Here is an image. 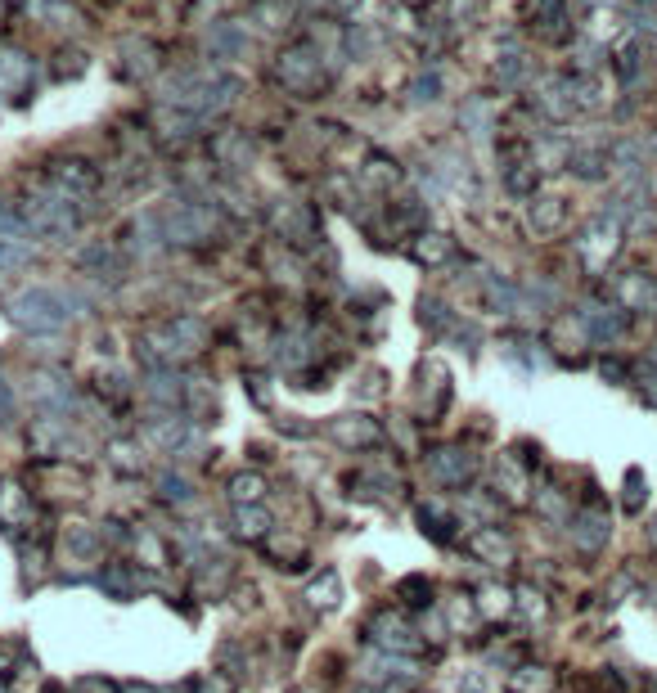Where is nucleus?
<instances>
[{"label": "nucleus", "instance_id": "obj_1", "mask_svg": "<svg viewBox=\"0 0 657 693\" xmlns=\"http://www.w3.org/2000/svg\"><path fill=\"white\" fill-rule=\"evenodd\" d=\"M23 225L32 234H45V239H68V234H77V225H81L77 198L63 194L59 185H50L45 194H27Z\"/></svg>", "mask_w": 657, "mask_h": 693}, {"label": "nucleus", "instance_id": "obj_2", "mask_svg": "<svg viewBox=\"0 0 657 693\" xmlns=\"http://www.w3.org/2000/svg\"><path fill=\"white\" fill-rule=\"evenodd\" d=\"M9 320L27 333H54L68 324V297L50 293V288H23L5 302Z\"/></svg>", "mask_w": 657, "mask_h": 693}, {"label": "nucleus", "instance_id": "obj_3", "mask_svg": "<svg viewBox=\"0 0 657 693\" xmlns=\"http://www.w3.org/2000/svg\"><path fill=\"white\" fill-rule=\"evenodd\" d=\"M212 230H216V216L203 203H185V207H171L167 212V239H176V243H203Z\"/></svg>", "mask_w": 657, "mask_h": 693}, {"label": "nucleus", "instance_id": "obj_4", "mask_svg": "<svg viewBox=\"0 0 657 693\" xmlns=\"http://www.w3.org/2000/svg\"><path fill=\"white\" fill-rule=\"evenodd\" d=\"M473 468H477L473 455H468V450H455V446H450V450H432V455H428V473L437 477L441 486H464L468 477H473Z\"/></svg>", "mask_w": 657, "mask_h": 693}, {"label": "nucleus", "instance_id": "obj_5", "mask_svg": "<svg viewBox=\"0 0 657 693\" xmlns=\"http://www.w3.org/2000/svg\"><path fill=\"white\" fill-rule=\"evenodd\" d=\"M27 81H32V59L14 45H0V95H23Z\"/></svg>", "mask_w": 657, "mask_h": 693}, {"label": "nucleus", "instance_id": "obj_6", "mask_svg": "<svg viewBox=\"0 0 657 693\" xmlns=\"http://www.w3.org/2000/svg\"><path fill=\"white\" fill-rule=\"evenodd\" d=\"M468 545H473V554L482 558V563H495V567L513 563V545H509V536H504L500 527H477Z\"/></svg>", "mask_w": 657, "mask_h": 693}, {"label": "nucleus", "instance_id": "obj_7", "mask_svg": "<svg viewBox=\"0 0 657 693\" xmlns=\"http://www.w3.org/2000/svg\"><path fill=\"white\" fill-rule=\"evenodd\" d=\"M279 81H288L293 90H306L320 81V59H311L306 50H293L279 59Z\"/></svg>", "mask_w": 657, "mask_h": 693}, {"label": "nucleus", "instance_id": "obj_8", "mask_svg": "<svg viewBox=\"0 0 657 693\" xmlns=\"http://www.w3.org/2000/svg\"><path fill=\"white\" fill-rule=\"evenodd\" d=\"M617 234L621 225L612 221V216H603V221H594V230H585V257H590V266H603V261L612 257V248H617Z\"/></svg>", "mask_w": 657, "mask_h": 693}, {"label": "nucleus", "instance_id": "obj_9", "mask_svg": "<svg viewBox=\"0 0 657 693\" xmlns=\"http://www.w3.org/2000/svg\"><path fill=\"white\" fill-rule=\"evenodd\" d=\"M369 635H374V644L383 648V653H392V648H396V653H410V648H419L410 639L414 630H405V621L401 617H387V612L374 621V626H369Z\"/></svg>", "mask_w": 657, "mask_h": 693}, {"label": "nucleus", "instance_id": "obj_10", "mask_svg": "<svg viewBox=\"0 0 657 693\" xmlns=\"http://www.w3.org/2000/svg\"><path fill=\"white\" fill-rule=\"evenodd\" d=\"M572 540L581 554H599V549L608 545V518H603V513H581V518L572 522Z\"/></svg>", "mask_w": 657, "mask_h": 693}, {"label": "nucleus", "instance_id": "obj_11", "mask_svg": "<svg viewBox=\"0 0 657 693\" xmlns=\"http://www.w3.org/2000/svg\"><path fill=\"white\" fill-rule=\"evenodd\" d=\"M144 437H149L158 450H167V455H180V446H185L189 428L176 419V414H158V419H153L149 428H144Z\"/></svg>", "mask_w": 657, "mask_h": 693}, {"label": "nucleus", "instance_id": "obj_12", "mask_svg": "<svg viewBox=\"0 0 657 693\" xmlns=\"http://www.w3.org/2000/svg\"><path fill=\"white\" fill-rule=\"evenodd\" d=\"M27 518H32V495H27L18 482H5L0 486V522L14 531V527H23Z\"/></svg>", "mask_w": 657, "mask_h": 693}, {"label": "nucleus", "instance_id": "obj_13", "mask_svg": "<svg viewBox=\"0 0 657 693\" xmlns=\"http://www.w3.org/2000/svg\"><path fill=\"white\" fill-rule=\"evenodd\" d=\"M32 396H36V401H41L50 414H59V410H68V405H72V387L63 383L59 374H36V378H32Z\"/></svg>", "mask_w": 657, "mask_h": 693}, {"label": "nucleus", "instance_id": "obj_14", "mask_svg": "<svg viewBox=\"0 0 657 693\" xmlns=\"http://www.w3.org/2000/svg\"><path fill=\"white\" fill-rule=\"evenodd\" d=\"M554 671L549 666H513L509 689L513 693H554Z\"/></svg>", "mask_w": 657, "mask_h": 693}, {"label": "nucleus", "instance_id": "obj_15", "mask_svg": "<svg viewBox=\"0 0 657 693\" xmlns=\"http://www.w3.org/2000/svg\"><path fill=\"white\" fill-rule=\"evenodd\" d=\"M234 531H239L243 540H266L270 536V513L261 509V504H239V509H234Z\"/></svg>", "mask_w": 657, "mask_h": 693}, {"label": "nucleus", "instance_id": "obj_16", "mask_svg": "<svg viewBox=\"0 0 657 693\" xmlns=\"http://www.w3.org/2000/svg\"><path fill=\"white\" fill-rule=\"evenodd\" d=\"M621 302H626V311H648V306H657V284L648 275H626L621 279Z\"/></svg>", "mask_w": 657, "mask_h": 693}, {"label": "nucleus", "instance_id": "obj_17", "mask_svg": "<svg viewBox=\"0 0 657 693\" xmlns=\"http://www.w3.org/2000/svg\"><path fill=\"white\" fill-rule=\"evenodd\" d=\"M333 437H338L342 446H374V441H378V428L365 419V414H347L342 423H333Z\"/></svg>", "mask_w": 657, "mask_h": 693}, {"label": "nucleus", "instance_id": "obj_18", "mask_svg": "<svg viewBox=\"0 0 657 693\" xmlns=\"http://www.w3.org/2000/svg\"><path fill=\"white\" fill-rule=\"evenodd\" d=\"M477 612L482 617H509L513 612V590H504V585H486L482 594H477Z\"/></svg>", "mask_w": 657, "mask_h": 693}, {"label": "nucleus", "instance_id": "obj_19", "mask_svg": "<svg viewBox=\"0 0 657 693\" xmlns=\"http://www.w3.org/2000/svg\"><path fill=\"white\" fill-rule=\"evenodd\" d=\"M261 495H266V477H261V473L230 477V500L234 504H261Z\"/></svg>", "mask_w": 657, "mask_h": 693}, {"label": "nucleus", "instance_id": "obj_20", "mask_svg": "<svg viewBox=\"0 0 657 693\" xmlns=\"http://www.w3.org/2000/svg\"><path fill=\"white\" fill-rule=\"evenodd\" d=\"M495 486H500L509 500H522V495H527V473H522L513 459H500V468H495Z\"/></svg>", "mask_w": 657, "mask_h": 693}, {"label": "nucleus", "instance_id": "obj_21", "mask_svg": "<svg viewBox=\"0 0 657 693\" xmlns=\"http://www.w3.org/2000/svg\"><path fill=\"white\" fill-rule=\"evenodd\" d=\"M306 599H311L315 608H338V599H342V581H338V572H324L320 581H311Z\"/></svg>", "mask_w": 657, "mask_h": 693}, {"label": "nucleus", "instance_id": "obj_22", "mask_svg": "<svg viewBox=\"0 0 657 693\" xmlns=\"http://www.w3.org/2000/svg\"><path fill=\"white\" fill-rule=\"evenodd\" d=\"M27 257H32V239L27 234H0V270L23 266Z\"/></svg>", "mask_w": 657, "mask_h": 693}, {"label": "nucleus", "instance_id": "obj_23", "mask_svg": "<svg viewBox=\"0 0 657 693\" xmlns=\"http://www.w3.org/2000/svg\"><path fill=\"white\" fill-rule=\"evenodd\" d=\"M450 257V239L446 234H419V243H414V261H423V266H437V261Z\"/></svg>", "mask_w": 657, "mask_h": 693}, {"label": "nucleus", "instance_id": "obj_24", "mask_svg": "<svg viewBox=\"0 0 657 693\" xmlns=\"http://www.w3.org/2000/svg\"><path fill=\"white\" fill-rule=\"evenodd\" d=\"M419 531H423V536H432V540H437V545H450V540H455V531H450V522L441 518L437 509H428V504H423V509H419Z\"/></svg>", "mask_w": 657, "mask_h": 693}, {"label": "nucleus", "instance_id": "obj_25", "mask_svg": "<svg viewBox=\"0 0 657 693\" xmlns=\"http://www.w3.org/2000/svg\"><path fill=\"white\" fill-rule=\"evenodd\" d=\"M513 608H518V612H527L531 621H545V617H549V603H545V594H540V590H531V585H522V590H513Z\"/></svg>", "mask_w": 657, "mask_h": 693}, {"label": "nucleus", "instance_id": "obj_26", "mask_svg": "<svg viewBox=\"0 0 657 693\" xmlns=\"http://www.w3.org/2000/svg\"><path fill=\"white\" fill-rule=\"evenodd\" d=\"M558 221H563V198H536V207H531V225H536V230H554Z\"/></svg>", "mask_w": 657, "mask_h": 693}, {"label": "nucleus", "instance_id": "obj_27", "mask_svg": "<svg viewBox=\"0 0 657 693\" xmlns=\"http://www.w3.org/2000/svg\"><path fill=\"white\" fill-rule=\"evenodd\" d=\"M99 585H108V590H113L117 594V599H131V585H135V572H131V567H104V576H99Z\"/></svg>", "mask_w": 657, "mask_h": 693}, {"label": "nucleus", "instance_id": "obj_28", "mask_svg": "<svg viewBox=\"0 0 657 693\" xmlns=\"http://www.w3.org/2000/svg\"><path fill=\"white\" fill-rule=\"evenodd\" d=\"M135 549H140V554H144V567H162V563H167V554H162V540L158 536H153V531H135Z\"/></svg>", "mask_w": 657, "mask_h": 693}, {"label": "nucleus", "instance_id": "obj_29", "mask_svg": "<svg viewBox=\"0 0 657 693\" xmlns=\"http://www.w3.org/2000/svg\"><path fill=\"white\" fill-rule=\"evenodd\" d=\"M626 500H621V504H626V513H639V509H644V500H648V491H644V473H639V468H630V473H626Z\"/></svg>", "mask_w": 657, "mask_h": 693}, {"label": "nucleus", "instance_id": "obj_30", "mask_svg": "<svg viewBox=\"0 0 657 693\" xmlns=\"http://www.w3.org/2000/svg\"><path fill=\"white\" fill-rule=\"evenodd\" d=\"M450 630H459V626H468V621L473 617H482V612H477V603H468L464 594H455V603H450Z\"/></svg>", "mask_w": 657, "mask_h": 693}, {"label": "nucleus", "instance_id": "obj_31", "mask_svg": "<svg viewBox=\"0 0 657 693\" xmlns=\"http://www.w3.org/2000/svg\"><path fill=\"white\" fill-rule=\"evenodd\" d=\"M158 486H162V500H189V477H176V473H162L158 477Z\"/></svg>", "mask_w": 657, "mask_h": 693}, {"label": "nucleus", "instance_id": "obj_32", "mask_svg": "<svg viewBox=\"0 0 657 693\" xmlns=\"http://www.w3.org/2000/svg\"><path fill=\"white\" fill-rule=\"evenodd\" d=\"M455 693H486V675H482V671L455 675Z\"/></svg>", "mask_w": 657, "mask_h": 693}, {"label": "nucleus", "instance_id": "obj_33", "mask_svg": "<svg viewBox=\"0 0 657 693\" xmlns=\"http://www.w3.org/2000/svg\"><path fill=\"white\" fill-rule=\"evenodd\" d=\"M0 234H27V225H23V221H18V216H14V212H9V207H5V203H0Z\"/></svg>", "mask_w": 657, "mask_h": 693}, {"label": "nucleus", "instance_id": "obj_34", "mask_svg": "<svg viewBox=\"0 0 657 693\" xmlns=\"http://www.w3.org/2000/svg\"><path fill=\"white\" fill-rule=\"evenodd\" d=\"M113 464L117 468H140V459H135L131 446H122V441H117V446H113Z\"/></svg>", "mask_w": 657, "mask_h": 693}, {"label": "nucleus", "instance_id": "obj_35", "mask_svg": "<svg viewBox=\"0 0 657 693\" xmlns=\"http://www.w3.org/2000/svg\"><path fill=\"white\" fill-rule=\"evenodd\" d=\"M126 693H153V689H149V684H131V689H126Z\"/></svg>", "mask_w": 657, "mask_h": 693}]
</instances>
